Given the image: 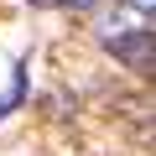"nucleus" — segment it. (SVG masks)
I'll use <instances>...</instances> for the list:
<instances>
[{
    "mask_svg": "<svg viewBox=\"0 0 156 156\" xmlns=\"http://www.w3.org/2000/svg\"><path fill=\"white\" fill-rule=\"evenodd\" d=\"M94 31H99V42H109V47H115V42H125V37H135V31H146V16H135V11H125L120 0H115V5H109V11L99 16V26H94Z\"/></svg>",
    "mask_w": 156,
    "mask_h": 156,
    "instance_id": "f257e3e1",
    "label": "nucleus"
},
{
    "mask_svg": "<svg viewBox=\"0 0 156 156\" xmlns=\"http://www.w3.org/2000/svg\"><path fill=\"white\" fill-rule=\"evenodd\" d=\"M120 5H125V11H135V16H146V21H151V5H156V0H120Z\"/></svg>",
    "mask_w": 156,
    "mask_h": 156,
    "instance_id": "f03ea898",
    "label": "nucleus"
},
{
    "mask_svg": "<svg viewBox=\"0 0 156 156\" xmlns=\"http://www.w3.org/2000/svg\"><path fill=\"white\" fill-rule=\"evenodd\" d=\"M57 5H73V11H94V5H104V0H57Z\"/></svg>",
    "mask_w": 156,
    "mask_h": 156,
    "instance_id": "7ed1b4c3",
    "label": "nucleus"
},
{
    "mask_svg": "<svg viewBox=\"0 0 156 156\" xmlns=\"http://www.w3.org/2000/svg\"><path fill=\"white\" fill-rule=\"evenodd\" d=\"M37 5H57V0H37Z\"/></svg>",
    "mask_w": 156,
    "mask_h": 156,
    "instance_id": "20e7f679",
    "label": "nucleus"
}]
</instances>
